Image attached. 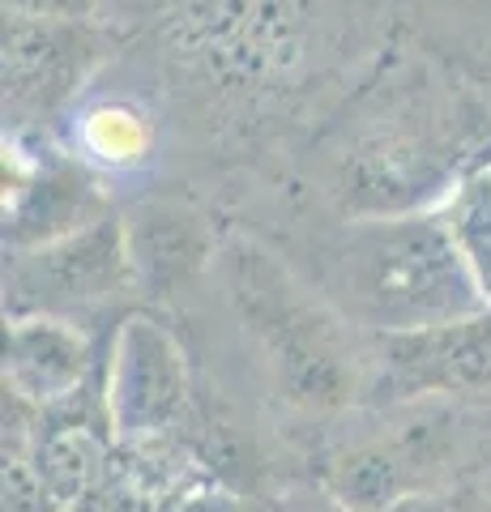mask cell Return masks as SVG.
Returning <instances> with one entry per match:
<instances>
[{"label": "cell", "mask_w": 491, "mask_h": 512, "mask_svg": "<svg viewBox=\"0 0 491 512\" xmlns=\"http://www.w3.org/2000/svg\"><path fill=\"white\" fill-rule=\"evenodd\" d=\"M171 124V184L218 197L287 171L398 26V0H103Z\"/></svg>", "instance_id": "1"}, {"label": "cell", "mask_w": 491, "mask_h": 512, "mask_svg": "<svg viewBox=\"0 0 491 512\" xmlns=\"http://www.w3.org/2000/svg\"><path fill=\"white\" fill-rule=\"evenodd\" d=\"M171 320L193 355L197 397L261 419L274 444L295 423L334 419L372 397V333L235 222L205 295Z\"/></svg>", "instance_id": "2"}, {"label": "cell", "mask_w": 491, "mask_h": 512, "mask_svg": "<svg viewBox=\"0 0 491 512\" xmlns=\"http://www.w3.org/2000/svg\"><path fill=\"white\" fill-rule=\"evenodd\" d=\"M491 167V107L393 26L389 47L291 158V175L346 218L436 214Z\"/></svg>", "instance_id": "3"}, {"label": "cell", "mask_w": 491, "mask_h": 512, "mask_svg": "<svg viewBox=\"0 0 491 512\" xmlns=\"http://www.w3.org/2000/svg\"><path fill=\"white\" fill-rule=\"evenodd\" d=\"M218 210L265 239L363 333L419 329L491 303L440 210L346 218L316 201L291 171L231 184Z\"/></svg>", "instance_id": "4"}, {"label": "cell", "mask_w": 491, "mask_h": 512, "mask_svg": "<svg viewBox=\"0 0 491 512\" xmlns=\"http://www.w3.org/2000/svg\"><path fill=\"white\" fill-rule=\"evenodd\" d=\"M282 483H316L355 512L487 483L491 397L363 402L278 436Z\"/></svg>", "instance_id": "5"}, {"label": "cell", "mask_w": 491, "mask_h": 512, "mask_svg": "<svg viewBox=\"0 0 491 512\" xmlns=\"http://www.w3.org/2000/svg\"><path fill=\"white\" fill-rule=\"evenodd\" d=\"M5 320L13 316H56L112 338L129 312L146 308L137 291L129 239L120 205L107 218L65 239L22 252H5Z\"/></svg>", "instance_id": "6"}, {"label": "cell", "mask_w": 491, "mask_h": 512, "mask_svg": "<svg viewBox=\"0 0 491 512\" xmlns=\"http://www.w3.org/2000/svg\"><path fill=\"white\" fill-rule=\"evenodd\" d=\"M120 52L107 18H30L5 13L0 30V133L56 141L69 111Z\"/></svg>", "instance_id": "7"}, {"label": "cell", "mask_w": 491, "mask_h": 512, "mask_svg": "<svg viewBox=\"0 0 491 512\" xmlns=\"http://www.w3.org/2000/svg\"><path fill=\"white\" fill-rule=\"evenodd\" d=\"M56 141L86 171L99 175L116 201L171 184L167 111L158 103V94L120 60V52L103 69L99 82L82 94V103L69 111Z\"/></svg>", "instance_id": "8"}, {"label": "cell", "mask_w": 491, "mask_h": 512, "mask_svg": "<svg viewBox=\"0 0 491 512\" xmlns=\"http://www.w3.org/2000/svg\"><path fill=\"white\" fill-rule=\"evenodd\" d=\"M141 303L163 316L205 295L227 235V214L188 184H158L120 201Z\"/></svg>", "instance_id": "9"}, {"label": "cell", "mask_w": 491, "mask_h": 512, "mask_svg": "<svg viewBox=\"0 0 491 512\" xmlns=\"http://www.w3.org/2000/svg\"><path fill=\"white\" fill-rule=\"evenodd\" d=\"M116 440H180L197 410V367L176 320L137 308L116 325L103 367Z\"/></svg>", "instance_id": "10"}, {"label": "cell", "mask_w": 491, "mask_h": 512, "mask_svg": "<svg viewBox=\"0 0 491 512\" xmlns=\"http://www.w3.org/2000/svg\"><path fill=\"white\" fill-rule=\"evenodd\" d=\"M99 175L47 137L0 133V244L5 252L39 248L90 227L116 210Z\"/></svg>", "instance_id": "11"}, {"label": "cell", "mask_w": 491, "mask_h": 512, "mask_svg": "<svg viewBox=\"0 0 491 512\" xmlns=\"http://www.w3.org/2000/svg\"><path fill=\"white\" fill-rule=\"evenodd\" d=\"M491 397V303L436 325L372 333V397Z\"/></svg>", "instance_id": "12"}, {"label": "cell", "mask_w": 491, "mask_h": 512, "mask_svg": "<svg viewBox=\"0 0 491 512\" xmlns=\"http://www.w3.org/2000/svg\"><path fill=\"white\" fill-rule=\"evenodd\" d=\"M107 342L82 325L56 316H13L5 320V363L0 389L26 397L35 406L65 402L86 389L107 367Z\"/></svg>", "instance_id": "13"}, {"label": "cell", "mask_w": 491, "mask_h": 512, "mask_svg": "<svg viewBox=\"0 0 491 512\" xmlns=\"http://www.w3.org/2000/svg\"><path fill=\"white\" fill-rule=\"evenodd\" d=\"M398 30L491 107V0H398Z\"/></svg>", "instance_id": "14"}, {"label": "cell", "mask_w": 491, "mask_h": 512, "mask_svg": "<svg viewBox=\"0 0 491 512\" xmlns=\"http://www.w3.org/2000/svg\"><path fill=\"white\" fill-rule=\"evenodd\" d=\"M440 218L449 222V235L457 239L466 265L474 269L483 295L491 299V167L474 171L470 180L440 205Z\"/></svg>", "instance_id": "15"}, {"label": "cell", "mask_w": 491, "mask_h": 512, "mask_svg": "<svg viewBox=\"0 0 491 512\" xmlns=\"http://www.w3.org/2000/svg\"><path fill=\"white\" fill-rule=\"evenodd\" d=\"M0 457H5V512H65L22 453Z\"/></svg>", "instance_id": "16"}, {"label": "cell", "mask_w": 491, "mask_h": 512, "mask_svg": "<svg viewBox=\"0 0 491 512\" xmlns=\"http://www.w3.org/2000/svg\"><path fill=\"white\" fill-rule=\"evenodd\" d=\"M163 512H265V495H248L223 483H205L176 495Z\"/></svg>", "instance_id": "17"}, {"label": "cell", "mask_w": 491, "mask_h": 512, "mask_svg": "<svg viewBox=\"0 0 491 512\" xmlns=\"http://www.w3.org/2000/svg\"><path fill=\"white\" fill-rule=\"evenodd\" d=\"M389 512H491V491L483 483L432 491V495H410V500L393 504Z\"/></svg>", "instance_id": "18"}, {"label": "cell", "mask_w": 491, "mask_h": 512, "mask_svg": "<svg viewBox=\"0 0 491 512\" xmlns=\"http://www.w3.org/2000/svg\"><path fill=\"white\" fill-rule=\"evenodd\" d=\"M265 512H355V508H346L338 495H329L316 483H282L265 500Z\"/></svg>", "instance_id": "19"}, {"label": "cell", "mask_w": 491, "mask_h": 512, "mask_svg": "<svg viewBox=\"0 0 491 512\" xmlns=\"http://www.w3.org/2000/svg\"><path fill=\"white\" fill-rule=\"evenodd\" d=\"M5 13L30 18H103V0H0Z\"/></svg>", "instance_id": "20"}, {"label": "cell", "mask_w": 491, "mask_h": 512, "mask_svg": "<svg viewBox=\"0 0 491 512\" xmlns=\"http://www.w3.org/2000/svg\"><path fill=\"white\" fill-rule=\"evenodd\" d=\"M483 487H487V491H491V474H487V483H483Z\"/></svg>", "instance_id": "21"}]
</instances>
